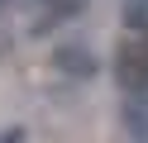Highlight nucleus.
<instances>
[{"label": "nucleus", "mask_w": 148, "mask_h": 143, "mask_svg": "<svg viewBox=\"0 0 148 143\" xmlns=\"http://www.w3.org/2000/svg\"><path fill=\"white\" fill-rule=\"evenodd\" d=\"M115 76H119V86H124L129 95H143L148 91V48L124 43L119 57H115Z\"/></svg>", "instance_id": "nucleus-1"}, {"label": "nucleus", "mask_w": 148, "mask_h": 143, "mask_svg": "<svg viewBox=\"0 0 148 143\" xmlns=\"http://www.w3.org/2000/svg\"><path fill=\"white\" fill-rule=\"evenodd\" d=\"M53 67L67 76H96V57L86 53V48H62L58 57H53Z\"/></svg>", "instance_id": "nucleus-2"}, {"label": "nucleus", "mask_w": 148, "mask_h": 143, "mask_svg": "<svg viewBox=\"0 0 148 143\" xmlns=\"http://www.w3.org/2000/svg\"><path fill=\"white\" fill-rule=\"evenodd\" d=\"M5 143H19V133H14V138H5Z\"/></svg>", "instance_id": "nucleus-3"}]
</instances>
